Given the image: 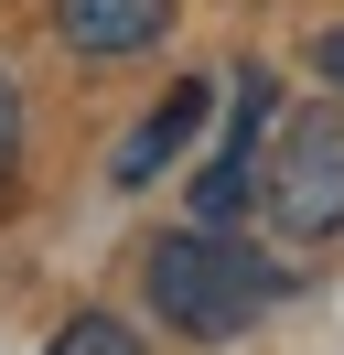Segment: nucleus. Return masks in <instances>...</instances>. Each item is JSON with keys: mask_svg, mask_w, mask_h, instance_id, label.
I'll return each mask as SVG.
<instances>
[{"mask_svg": "<svg viewBox=\"0 0 344 355\" xmlns=\"http://www.w3.org/2000/svg\"><path fill=\"white\" fill-rule=\"evenodd\" d=\"M150 312H162L172 334H194V345H226V334H248L258 312H269V269H258L226 226H215V237L205 226L150 237Z\"/></svg>", "mask_w": 344, "mask_h": 355, "instance_id": "1", "label": "nucleus"}, {"mask_svg": "<svg viewBox=\"0 0 344 355\" xmlns=\"http://www.w3.org/2000/svg\"><path fill=\"white\" fill-rule=\"evenodd\" d=\"M258 194H269L280 237H334L344 226V108H280Z\"/></svg>", "mask_w": 344, "mask_h": 355, "instance_id": "2", "label": "nucleus"}, {"mask_svg": "<svg viewBox=\"0 0 344 355\" xmlns=\"http://www.w3.org/2000/svg\"><path fill=\"white\" fill-rule=\"evenodd\" d=\"M205 97H215V87H205V76H183V87H172V97H162V108H150V119H140V130H129V140H119V162H108V183H119V194H140V183H150V173H162V162H172V151H183V140H194V130H205Z\"/></svg>", "mask_w": 344, "mask_h": 355, "instance_id": "3", "label": "nucleus"}, {"mask_svg": "<svg viewBox=\"0 0 344 355\" xmlns=\"http://www.w3.org/2000/svg\"><path fill=\"white\" fill-rule=\"evenodd\" d=\"M54 33L76 54H140L172 33V0H54Z\"/></svg>", "mask_w": 344, "mask_h": 355, "instance_id": "4", "label": "nucleus"}, {"mask_svg": "<svg viewBox=\"0 0 344 355\" xmlns=\"http://www.w3.org/2000/svg\"><path fill=\"white\" fill-rule=\"evenodd\" d=\"M43 355H140V334H129V323H108V312H76V323H64Z\"/></svg>", "mask_w": 344, "mask_h": 355, "instance_id": "5", "label": "nucleus"}, {"mask_svg": "<svg viewBox=\"0 0 344 355\" xmlns=\"http://www.w3.org/2000/svg\"><path fill=\"white\" fill-rule=\"evenodd\" d=\"M22 151V97H11V76H0V162Z\"/></svg>", "mask_w": 344, "mask_h": 355, "instance_id": "6", "label": "nucleus"}, {"mask_svg": "<svg viewBox=\"0 0 344 355\" xmlns=\"http://www.w3.org/2000/svg\"><path fill=\"white\" fill-rule=\"evenodd\" d=\"M322 76H334V87H344V33H334V44H322Z\"/></svg>", "mask_w": 344, "mask_h": 355, "instance_id": "7", "label": "nucleus"}]
</instances>
